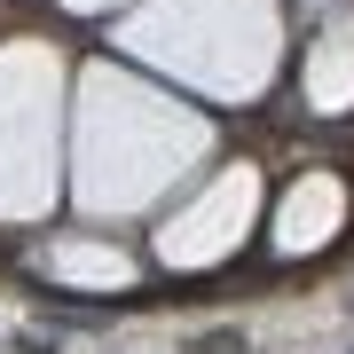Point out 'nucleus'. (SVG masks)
Instances as JSON below:
<instances>
[{
	"mask_svg": "<svg viewBox=\"0 0 354 354\" xmlns=\"http://www.w3.org/2000/svg\"><path fill=\"white\" fill-rule=\"evenodd\" d=\"M197 354H244V339L236 330H213V339H197Z\"/></svg>",
	"mask_w": 354,
	"mask_h": 354,
	"instance_id": "1",
	"label": "nucleus"
},
{
	"mask_svg": "<svg viewBox=\"0 0 354 354\" xmlns=\"http://www.w3.org/2000/svg\"><path fill=\"white\" fill-rule=\"evenodd\" d=\"M16 354H55V339H39V330H24V339H16Z\"/></svg>",
	"mask_w": 354,
	"mask_h": 354,
	"instance_id": "2",
	"label": "nucleus"
}]
</instances>
